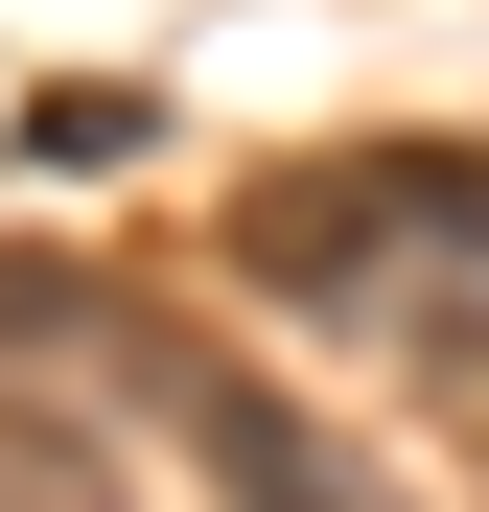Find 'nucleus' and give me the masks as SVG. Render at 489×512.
Here are the masks:
<instances>
[{
    "mask_svg": "<svg viewBox=\"0 0 489 512\" xmlns=\"http://www.w3.org/2000/svg\"><path fill=\"white\" fill-rule=\"evenodd\" d=\"M233 280L303 303V326L443 303V280H489V163H443V140H396V163H280V187H233Z\"/></svg>",
    "mask_w": 489,
    "mask_h": 512,
    "instance_id": "f257e3e1",
    "label": "nucleus"
},
{
    "mask_svg": "<svg viewBox=\"0 0 489 512\" xmlns=\"http://www.w3.org/2000/svg\"><path fill=\"white\" fill-rule=\"evenodd\" d=\"M140 396L187 419V466H210V512H420L396 466H350L326 419L257 373V350H210V326H140Z\"/></svg>",
    "mask_w": 489,
    "mask_h": 512,
    "instance_id": "f03ea898",
    "label": "nucleus"
},
{
    "mask_svg": "<svg viewBox=\"0 0 489 512\" xmlns=\"http://www.w3.org/2000/svg\"><path fill=\"white\" fill-rule=\"evenodd\" d=\"M0 512H117V466L70 443V419H24V396H0Z\"/></svg>",
    "mask_w": 489,
    "mask_h": 512,
    "instance_id": "7ed1b4c3",
    "label": "nucleus"
}]
</instances>
